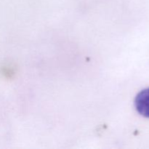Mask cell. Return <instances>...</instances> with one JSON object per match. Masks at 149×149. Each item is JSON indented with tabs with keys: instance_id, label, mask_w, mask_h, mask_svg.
Here are the masks:
<instances>
[{
	"instance_id": "cell-1",
	"label": "cell",
	"mask_w": 149,
	"mask_h": 149,
	"mask_svg": "<svg viewBox=\"0 0 149 149\" xmlns=\"http://www.w3.org/2000/svg\"><path fill=\"white\" fill-rule=\"evenodd\" d=\"M135 106L140 114L149 118V88L142 90L137 95Z\"/></svg>"
}]
</instances>
